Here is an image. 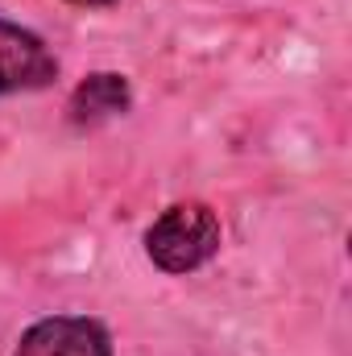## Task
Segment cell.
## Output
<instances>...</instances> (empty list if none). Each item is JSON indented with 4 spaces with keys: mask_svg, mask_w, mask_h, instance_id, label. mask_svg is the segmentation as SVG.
<instances>
[{
    "mask_svg": "<svg viewBox=\"0 0 352 356\" xmlns=\"http://www.w3.org/2000/svg\"><path fill=\"white\" fill-rule=\"evenodd\" d=\"M220 216L207 203H175L145 228V253L162 273H195L220 253Z\"/></svg>",
    "mask_w": 352,
    "mask_h": 356,
    "instance_id": "6da1fadb",
    "label": "cell"
},
{
    "mask_svg": "<svg viewBox=\"0 0 352 356\" xmlns=\"http://www.w3.org/2000/svg\"><path fill=\"white\" fill-rule=\"evenodd\" d=\"M54 75H58V58L50 54V46L33 29L0 17V95L38 91L54 83Z\"/></svg>",
    "mask_w": 352,
    "mask_h": 356,
    "instance_id": "7a4b0ae2",
    "label": "cell"
},
{
    "mask_svg": "<svg viewBox=\"0 0 352 356\" xmlns=\"http://www.w3.org/2000/svg\"><path fill=\"white\" fill-rule=\"evenodd\" d=\"M17 356H112V336L88 315H50L21 336Z\"/></svg>",
    "mask_w": 352,
    "mask_h": 356,
    "instance_id": "3957f363",
    "label": "cell"
},
{
    "mask_svg": "<svg viewBox=\"0 0 352 356\" xmlns=\"http://www.w3.org/2000/svg\"><path fill=\"white\" fill-rule=\"evenodd\" d=\"M133 108V88L125 75L116 71H95L88 75L79 88L71 91V104H67V116L71 124L79 129H91V124H104L112 116H125Z\"/></svg>",
    "mask_w": 352,
    "mask_h": 356,
    "instance_id": "277c9868",
    "label": "cell"
},
{
    "mask_svg": "<svg viewBox=\"0 0 352 356\" xmlns=\"http://www.w3.org/2000/svg\"><path fill=\"white\" fill-rule=\"evenodd\" d=\"M71 4H83V8H108V4H116V0H71Z\"/></svg>",
    "mask_w": 352,
    "mask_h": 356,
    "instance_id": "5b68a950",
    "label": "cell"
}]
</instances>
